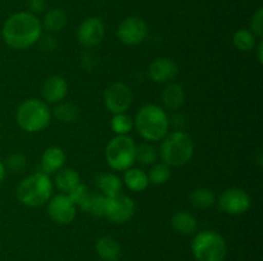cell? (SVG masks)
Masks as SVG:
<instances>
[{
	"label": "cell",
	"mask_w": 263,
	"mask_h": 261,
	"mask_svg": "<svg viewBox=\"0 0 263 261\" xmlns=\"http://www.w3.org/2000/svg\"><path fill=\"white\" fill-rule=\"evenodd\" d=\"M41 32L43 25L37 15L30 12H18L4 22L2 37L10 49L25 50L40 40Z\"/></svg>",
	"instance_id": "obj_1"
},
{
	"label": "cell",
	"mask_w": 263,
	"mask_h": 261,
	"mask_svg": "<svg viewBox=\"0 0 263 261\" xmlns=\"http://www.w3.org/2000/svg\"><path fill=\"white\" fill-rule=\"evenodd\" d=\"M170 124L171 120L166 110L156 104H148L140 107L134 120L139 136L151 142L163 140L168 133Z\"/></svg>",
	"instance_id": "obj_2"
},
{
	"label": "cell",
	"mask_w": 263,
	"mask_h": 261,
	"mask_svg": "<svg viewBox=\"0 0 263 261\" xmlns=\"http://www.w3.org/2000/svg\"><path fill=\"white\" fill-rule=\"evenodd\" d=\"M54 184L49 174L37 171L26 177L17 187V199L28 207H37L46 204L53 194Z\"/></svg>",
	"instance_id": "obj_3"
},
{
	"label": "cell",
	"mask_w": 263,
	"mask_h": 261,
	"mask_svg": "<svg viewBox=\"0 0 263 261\" xmlns=\"http://www.w3.org/2000/svg\"><path fill=\"white\" fill-rule=\"evenodd\" d=\"M194 155V142L187 133L175 130L167 133L161 146V158L168 166L180 168L192 160Z\"/></svg>",
	"instance_id": "obj_4"
},
{
	"label": "cell",
	"mask_w": 263,
	"mask_h": 261,
	"mask_svg": "<svg viewBox=\"0 0 263 261\" xmlns=\"http://www.w3.org/2000/svg\"><path fill=\"white\" fill-rule=\"evenodd\" d=\"M15 120L26 132H40L50 124L51 110L44 100L28 99L18 106Z\"/></svg>",
	"instance_id": "obj_5"
},
{
	"label": "cell",
	"mask_w": 263,
	"mask_h": 261,
	"mask_svg": "<svg viewBox=\"0 0 263 261\" xmlns=\"http://www.w3.org/2000/svg\"><path fill=\"white\" fill-rule=\"evenodd\" d=\"M192 252L197 261H225L228 245L220 233L215 230H203L193 240Z\"/></svg>",
	"instance_id": "obj_6"
},
{
	"label": "cell",
	"mask_w": 263,
	"mask_h": 261,
	"mask_svg": "<svg viewBox=\"0 0 263 261\" xmlns=\"http://www.w3.org/2000/svg\"><path fill=\"white\" fill-rule=\"evenodd\" d=\"M136 145L131 137L126 136H116L108 142L104 155L107 164L113 170L125 171L133 168L135 163Z\"/></svg>",
	"instance_id": "obj_7"
},
{
	"label": "cell",
	"mask_w": 263,
	"mask_h": 261,
	"mask_svg": "<svg viewBox=\"0 0 263 261\" xmlns=\"http://www.w3.org/2000/svg\"><path fill=\"white\" fill-rule=\"evenodd\" d=\"M133 92L123 82H115L105 89L103 101L105 107L113 114L126 113L133 104Z\"/></svg>",
	"instance_id": "obj_8"
},
{
	"label": "cell",
	"mask_w": 263,
	"mask_h": 261,
	"mask_svg": "<svg viewBox=\"0 0 263 261\" xmlns=\"http://www.w3.org/2000/svg\"><path fill=\"white\" fill-rule=\"evenodd\" d=\"M218 207L223 212L233 216L243 215L251 209L252 200L251 196L244 189L233 187L223 191L218 197Z\"/></svg>",
	"instance_id": "obj_9"
},
{
	"label": "cell",
	"mask_w": 263,
	"mask_h": 261,
	"mask_svg": "<svg viewBox=\"0 0 263 261\" xmlns=\"http://www.w3.org/2000/svg\"><path fill=\"white\" fill-rule=\"evenodd\" d=\"M135 202L131 197L125 194H117L113 197H107L105 200L104 216L115 224H123L128 222L135 214Z\"/></svg>",
	"instance_id": "obj_10"
},
{
	"label": "cell",
	"mask_w": 263,
	"mask_h": 261,
	"mask_svg": "<svg viewBox=\"0 0 263 261\" xmlns=\"http://www.w3.org/2000/svg\"><path fill=\"white\" fill-rule=\"evenodd\" d=\"M146 36H148V26L139 17L125 18L117 28V37L125 45H139L144 42Z\"/></svg>",
	"instance_id": "obj_11"
},
{
	"label": "cell",
	"mask_w": 263,
	"mask_h": 261,
	"mask_svg": "<svg viewBox=\"0 0 263 261\" xmlns=\"http://www.w3.org/2000/svg\"><path fill=\"white\" fill-rule=\"evenodd\" d=\"M48 214L57 224L67 225L73 222L76 217L77 207L67 194L61 193L50 197L48 201Z\"/></svg>",
	"instance_id": "obj_12"
},
{
	"label": "cell",
	"mask_w": 263,
	"mask_h": 261,
	"mask_svg": "<svg viewBox=\"0 0 263 261\" xmlns=\"http://www.w3.org/2000/svg\"><path fill=\"white\" fill-rule=\"evenodd\" d=\"M104 33L105 27L103 20L98 17H90L80 25L77 30V38L81 45L86 48H94L102 42Z\"/></svg>",
	"instance_id": "obj_13"
},
{
	"label": "cell",
	"mask_w": 263,
	"mask_h": 261,
	"mask_svg": "<svg viewBox=\"0 0 263 261\" xmlns=\"http://www.w3.org/2000/svg\"><path fill=\"white\" fill-rule=\"evenodd\" d=\"M68 94V83L62 76H50L45 79L41 87L43 100L46 104H59Z\"/></svg>",
	"instance_id": "obj_14"
},
{
	"label": "cell",
	"mask_w": 263,
	"mask_h": 261,
	"mask_svg": "<svg viewBox=\"0 0 263 261\" xmlns=\"http://www.w3.org/2000/svg\"><path fill=\"white\" fill-rule=\"evenodd\" d=\"M149 77L156 83H167L179 74V67L170 58H157L149 66Z\"/></svg>",
	"instance_id": "obj_15"
},
{
	"label": "cell",
	"mask_w": 263,
	"mask_h": 261,
	"mask_svg": "<svg viewBox=\"0 0 263 261\" xmlns=\"http://www.w3.org/2000/svg\"><path fill=\"white\" fill-rule=\"evenodd\" d=\"M66 163V154L58 146L48 147L41 155V170L46 174L57 173Z\"/></svg>",
	"instance_id": "obj_16"
},
{
	"label": "cell",
	"mask_w": 263,
	"mask_h": 261,
	"mask_svg": "<svg viewBox=\"0 0 263 261\" xmlns=\"http://www.w3.org/2000/svg\"><path fill=\"white\" fill-rule=\"evenodd\" d=\"M185 97L186 96H185V91L182 86L179 83H175V82L167 84L164 87L163 92H162V101H163L166 109L168 110L180 109L184 105Z\"/></svg>",
	"instance_id": "obj_17"
},
{
	"label": "cell",
	"mask_w": 263,
	"mask_h": 261,
	"mask_svg": "<svg viewBox=\"0 0 263 261\" xmlns=\"http://www.w3.org/2000/svg\"><path fill=\"white\" fill-rule=\"evenodd\" d=\"M171 225L179 234L192 235L197 232L198 223L189 211H176L171 217Z\"/></svg>",
	"instance_id": "obj_18"
},
{
	"label": "cell",
	"mask_w": 263,
	"mask_h": 261,
	"mask_svg": "<svg viewBox=\"0 0 263 261\" xmlns=\"http://www.w3.org/2000/svg\"><path fill=\"white\" fill-rule=\"evenodd\" d=\"M95 250L99 257L104 261H118L121 256V246L115 238L100 237L95 243Z\"/></svg>",
	"instance_id": "obj_19"
},
{
	"label": "cell",
	"mask_w": 263,
	"mask_h": 261,
	"mask_svg": "<svg viewBox=\"0 0 263 261\" xmlns=\"http://www.w3.org/2000/svg\"><path fill=\"white\" fill-rule=\"evenodd\" d=\"M97 186L103 196H117L122 191V181L113 173H102L97 177Z\"/></svg>",
	"instance_id": "obj_20"
},
{
	"label": "cell",
	"mask_w": 263,
	"mask_h": 261,
	"mask_svg": "<svg viewBox=\"0 0 263 261\" xmlns=\"http://www.w3.org/2000/svg\"><path fill=\"white\" fill-rule=\"evenodd\" d=\"M123 183L134 192H143L148 188L149 179L146 171L139 168H128L123 174Z\"/></svg>",
	"instance_id": "obj_21"
},
{
	"label": "cell",
	"mask_w": 263,
	"mask_h": 261,
	"mask_svg": "<svg viewBox=\"0 0 263 261\" xmlns=\"http://www.w3.org/2000/svg\"><path fill=\"white\" fill-rule=\"evenodd\" d=\"M80 183H81L80 174L77 173L73 168H62L61 170H58V173H57L53 184L61 192L68 193L71 189H73L74 187L79 186Z\"/></svg>",
	"instance_id": "obj_22"
},
{
	"label": "cell",
	"mask_w": 263,
	"mask_h": 261,
	"mask_svg": "<svg viewBox=\"0 0 263 261\" xmlns=\"http://www.w3.org/2000/svg\"><path fill=\"white\" fill-rule=\"evenodd\" d=\"M43 28L51 33L61 32L67 25V14L63 9L59 8H54V9L49 10L45 14L43 20Z\"/></svg>",
	"instance_id": "obj_23"
},
{
	"label": "cell",
	"mask_w": 263,
	"mask_h": 261,
	"mask_svg": "<svg viewBox=\"0 0 263 261\" xmlns=\"http://www.w3.org/2000/svg\"><path fill=\"white\" fill-rule=\"evenodd\" d=\"M233 42L239 51L248 53L252 51L257 45V37L247 28H241L234 33Z\"/></svg>",
	"instance_id": "obj_24"
},
{
	"label": "cell",
	"mask_w": 263,
	"mask_h": 261,
	"mask_svg": "<svg viewBox=\"0 0 263 261\" xmlns=\"http://www.w3.org/2000/svg\"><path fill=\"white\" fill-rule=\"evenodd\" d=\"M190 201L197 209H210L216 204V196L211 189L197 188L190 194Z\"/></svg>",
	"instance_id": "obj_25"
},
{
	"label": "cell",
	"mask_w": 263,
	"mask_h": 261,
	"mask_svg": "<svg viewBox=\"0 0 263 261\" xmlns=\"http://www.w3.org/2000/svg\"><path fill=\"white\" fill-rule=\"evenodd\" d=\"M158 160V151L153 145L148 142L140 143L136 146L135 151V161H139L143 165H153Z\"/></svg>",
	"instance_id": "obj_26"
},
{
	"label": "cell",
	"mask_w": 263,
	"mask_h": 261,
	"mask_svg": "<svg viewBox=\"0 0 263 261\" xmlns=\"http://www.w3.org/2000/svg\"><path fill=\"white\" fill-rule=\"evenodd\" d=\"M146 174H148L149 183L154 184V186H161V184L167 183L168 179L171 178V169L167 164L156 163L152 165Z\"/></svg>",
	"instance_id": "obj_27"
},
{
	"label": "cell",
	"mask_w": 263,
	"mask_h": 261,
	"mask_svg": "<svg viewBox=\"0 0 263 261\" xmlns=\"http://www.w3.org/2000/svg\"><path fill=\"white\" fill-rule=\"evenodd\" d=\"M54 117L62 123H72L79 118V107L71 102H59L53 112Z\"/></svg>",
	"instance_id": "obj_28"
},
{
	"label": "cell",
	"mask_w": 263,
	"mask_h": 261,
	"mask_svg": "<svg viewBox=\"0 0 263 261\" xmlns=\"http://www.w3.org/2000/svg\"><path fill=\"white\" fill-rule=\"evenodd\" d=\"M105 200H107V197L103 196V194H90L81 210H84L85 212H89L90 215L95 217L104 216Z\"/></svg>",
	"instance_id": "obj_29"
},
{
	"label": "cell",
	"mask_w": 263,
	"mask_h": 261,
	"mask_svg": "<svg viewBox=\"0 0 263 261\" xmlns=\"http://www.w3.org/2000/svg\"><path fill=\"white\" fill-rule=\"evenodd\" d=\"M134 120L131 117L126 113H121V114L113 115L112 120H110V128L116 136H126L131 129H133Z\"/></svg>",
	"instance_id": "obj_30"
},
{
	"label": "cell",
	"mask_w": 263,
	"mask_h": 261,
	"mask_svg": "<svg viewBox=\"0 0 263 261\" xmlns=\"http://www.w3.org/2000/svg\"><path fill=\"white\" fill-rule=\"evenodd\" d=\"M26 166H27V159L21 153H14L9 155L7 163H5V168L9 169L12 173H22Z\"/></svg>",
	"instance_id": "obj_31"
},
{
	"label": "cell",
	"mask_w": 263,
	"mask_h": 261,
	"mask_svg": "<svg viewBox=\"0 0 263 261\" xmlns=\"http://www.w3.org/2000/svg\"><path fill=\"white\" fill-rule=\"evenodd\" d=\"M66 194L69 197V200H71V201L73 202L74 205H76V207L79 206L80 209L84 206L85 202H86L87 199L90 197V193H89V189H87V187L85 186V184H81V183H80L79 186L74 187L73 189H71V191H69L68 193H66Z\"/></svg>",
	"instance_id": "obj_32"
},
{
	"label": "cell",
	"mask_w": 263,
	"mask_h": 261,
	"mask_svg": "<svg viewBox=\"0 0 263 261\" xmlns=\"http://www.w3.org/2000/svg\"><path fill=\"white\" fill-rule=\"evenodd\" d=\"M249 31L256 36L257 38H261L263 36V9L258 8L253 13L249 22Z\"/></svg>",
	"instance_id": "obj_33"
},
{
	"label": "cell",
	"mask_w": 263,
	"mask_h": 261,
	"mask_svg": "<svg viewBox=\"0 0 263 261\" xmlns=\"http://www.w3.org/2000/svg\"><path fill=\"white\" fill-rule=\"evenodd\" d=\"M27 5L30 8L32 14H37V13H43L46 8L45 0H27Z\"/></svg>",
	"instance_id": "obj_34"
},
{
	"label": "cell",
	"mask_w": 263,
	"mask_h": 261,
	"mask_svg": "<svg viewBox=\"0 0 263 261\" xmlns=\"http://www.w3.org/2000/svg\"><path fill=\"white\" fill-rule=\"evenodd\" d=\"M262 53H263V42H262V41H259L258 46H257V59H258L259 64L263 63V55H262Z\"/></svg>",
	"instance_id": "obj_35"
},
{
	"label": "cell",
	"mask_w": 263,
	"mask_h": 261,
	"mask_svg": "<svg viewBox=\"0 0 263 261\" xmlns=\"http://www.w3.org/2000/svg\"><path fill=\"white\" fill-rule=\"evenodd\" d=\"M5 174H7V168H5V164L0 160V184H2V182L4 181Z\"/></svg>",
	"instance_id": "obj_36"
}]
</instances>
